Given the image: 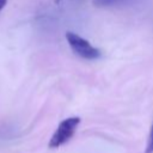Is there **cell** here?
Returning a JSON list of instances; mask_svg holds the SVG:
<instances>
[{
    "instance_id": "1",
    "label": "cell",
    "mask_w": 153,
    "mask_h": 153,
    "mask_svg": "<svg viewBox=\"0 0 153 153\" xmlns=\"http://www.w3.org/2000/svg\"><path fill=\"white\" fill-rule=\"evenodd\" d=\"M80 123V117H68L60 122L56 130L54 131L48 146L49 148H59L60 146L65 145L67 141L71 140V137L74 135L78 126Z\"/></svg>"
},
{
    "instance_id": "5",
    "label": "cell",
    "mask_w": 153,
    "mask_h": 153,
    "mask_svg": "<svg viewBox=\"0 0 153 153\" xmlns=\"http://www.w3.org/2000/svg\"><path fill=\"white\" fill-rule=\"evenodd\" d=\"M6 4H7V0H0V12H1L2 8L6 6Z\"/></svg>"
},
{
    "instance_id": "2",
    "label": "cell",
    "mask_w": 153,
    "mask_h": 153,
    "mask_svg": "<svg viewBox=\"0 0 153 153\" xmlns=\"http://www.w3.org/2000/svg\"><path fill=\"white\" fill-rule=\"evenodd\" d=\"M66 39L75 55L86 60H96L100 57V50L94 48L87 39L82 38L81 36L68 31L66 33Z\"/></svg>"
},
{
    "instance_id": "3",
    "label": "cell",
    "mask_w": 153,
    "mask_h": 153,
    "mask_svg": "<svg viewBox=\"0 0 153 153\" xmlns=\"http://www.w3.org/2000/svg\"><path fill=\"white\" fill-rule=\"evenodd\" d=\"M129 0H93V5L97 7H108V6H115V5H123L128 2Z\"/></svg>"
},
{
    "instance_id": "4",
    "label": "cell",
    "mask_w": 153,
    "mask_h": 153,
    "mask_svg": "<svg viewBox=\"0 0 153 153\" xmlns=\"http://www.w3.org/2000/svg\"><path fill=\"white\" fill-rule=\"evenodd\" d=\"M146 153H153V123L151 126L149 135H148V141L146 146Z\"/></svg>"
}]
</instances>
